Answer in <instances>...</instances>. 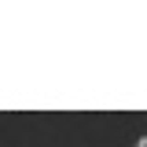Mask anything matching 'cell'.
I'll return each instance as SVG.
<instances>
[{"label": "cell", "mask_w": 147, "mask_h": 147, "mask_svg": "<svg viewBox=\"0 0 147 147\" xmlns=\"http://www.w3.org/2000/svg\"><path fill=\"white\" fill-rule=\"evenodd\" d=\"M136 147H147V136H144V140H140V144H136Z\"/></svg>", "instance_id": "1"}]
</instances>
